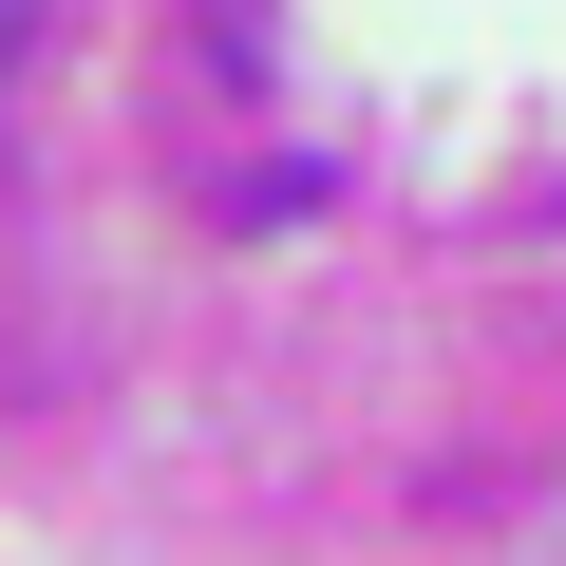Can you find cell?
Here are the masks:
<instances>
[{
	"instance_id": "cell-1",
	"label": "cell",
	"mask_w": 566,
	"mask_h": 566,
	"mask_svg": "<svg viewBox=\"0 0 566 566\" xmlns=\"http://www.w3.org/2000/svg\"><path fill=\"white\" fill-rule=\"evenodd\" d=\"M20 57H39V0H0V76H20Z\"/></svg>"
}]
</instances>
